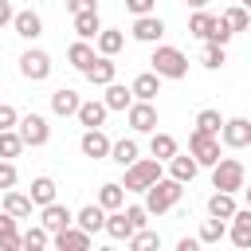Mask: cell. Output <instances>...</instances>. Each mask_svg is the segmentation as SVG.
<instances>
[{
    "mask_svg": "<svg viewBox=\"0 0 251 251\" xmlns=\"http://www.w3.org/2000/svg\"><path fill=\"white\" fill-rule=\"evenodd\" d=\"M12 27H16V35L27 39V43L43 35V20H39V12H31V8H20V12L12 16Z\"/></svg>",
    "mask_w": 251,
    "mask_h": 251,
    "instance_id": "cell-14",
    "label": "cell"
},
{
    "mask_svg": "<svg viewBox=\"0 0 251 251\" xmlns=\"http://www.w3.org/2000/svg\"><path fill=\"white\" fill-rule=\"evenodd\" d=\"M110 137L102 133V126H94V129H86L82 137H78V149H82V157H90V161H106L110 157Z\"/></svg>",
    "mask_w": 251,
    "mask_h": 251,
    "instance_id": "cell-11",
    "label": "cell"
},
{
    "mask_svg": "<svg viewBox=\"0 0 251 251\" xmlns=\"http://www.w3.org/2000/svg\"><path fill=\"white\" fill-rule=\"evenodd\" d=\"M137 43H161V35H165V20L157 16V12H149V16H133V31H129Z\"/></svg>",
    "mask_w": 251,
    "mask_h": 251,
    "instance_id": "cell-10",
    "label": "cell"
},
{
    "mask_svg": "<svg viewBox=\"0 0 251 251\" xmlns=\"http://www.w3.org/2000/svg\"><path fill=\"white\" fill-rule=\"evenodd\" d=\"M51 243H55L59 251H86V247H90V231H82L78 224H71V227H63V231H55Z\"/></svg>",
    "mask_w": 251,
    "mask_h": 251,
    "instance_id": "cell-16",
    "label": "cell"
},
{
    "mask_svg": "<svg viewBox=\"0 0 251 251\" xmlns=\"http://www.w3.org/2000/svg\"><path fill=\"white\" fill-rule=\"evenodd\" d=\"M98 204H102L106 212H114V208H122V204H126V188H122L118 180H106V184L98 188Z\"/></svg>",
    "mask_w": 251,
    "mask_h": 251,
    "instance_id": "cell-33",
    "label": "cell"
},
{
    "mask_svg": "<svg viewBox=\"0 0 251 251\" xmlns=\"http://www.w3.org/2000/svg\"><path fill=\"white\" fill-rule=\"evenodd\" d=\"M196 247H200V239H180L176 243V251H196Z\"/></svg>",
    "mask_w": 251,
    "mask_h": 251,
    "instance_id": "cell-49",
    "label": "cell"
},
{
    "mask_svg": "<svg viewBox=\"0 0 251 251\" xmlns=\"http://www.w3.org/2000/svg\"><path fill=\"white\" fill-rule=\"evenodd\" d=\"M27 145H24V137H20V129H0V157L4 161H12V157H20Z\"/></svg>",
    "mask_w": 251,
    "mask_h": 251,
    "instance_id": "cell-35",
    "label": "cell"
},
{
    "mask_svg": "<svg viewBox=\"0 0 251 251\" xmlns=\"http://www.w3.org/2000/svg\"><path fill=\"white\" fill-rule=\"evenodd\" d=\"M239 192H243V200H247V208H251V184H243Z\"/></svg>",
    "mask_w": 251,
    "mask_h": 251,
    "instance_id": "cell-50",
    "label": "cell"
},
{
    "mask_svg": "<svg viewBox=\"0 0 251 251\" xmlns=\"http://www.w3.org/2000/svg\"><path fill=\"white\" fill-rule=\"evenodd\" d=\"M106 102L102 98H86V102H78V110H75V118H78V126H86V129H94V126H106Z\"/></svg>",
    "mask_w": 251,
    "mask_h": 251,
    "instance_id": "cell-17",
    "label": "cell"
},
{
    "mask_svg": "<svg viewBox=\"0 0 251 251\" xmlns=\"http://www.w3.org/2000/svg\"><path fill=\"white\" fill-rule=\"evenodd\" d=\"M184 4H188V8H204L208 0H184Z\"/></svg>",
    "mask_w": 251,
    "mask_h": 251,
    "instance_id": "cell-51",
    "label": "cell"
},
{
    "mask_svg": "<svg viewBox=\"0 0 251 251\" xmlns=\"http://www.w3.org/2000/svg\"><path fill=\"white\" fill-rule=\"evenodd\" d=\"M137 153H141V149H137V141H133V137H122V141H114V145H110V161H118L122 169H126V165H133V161H137Z\"/></svg>",
    "mask_w": 251,
    "mask_h": 251,
    "instance_id": "cell-32",
    "label": "cell"
},
{
    "mask_svg": "<svg viewBox=\"0 0 251 251\" xmlns=\"http://www.w3.org/2000/svg\"><path fill=\"white\" fill-rule=\"evenodd\" d=\"M16 129H20L24 145H31V149H39V145H47V141H51V126H47V118H43V114H24V118L16 122Z\"/></svg>",
    "mask_w": 251,
    "mask_h": 251,
    "instance_id": "cell-6",
    "label": "cell"
},
{
    "mask_svg": "<svg viewBox=\"0 0 251 251\" xmlns=\"http://www.w3.org/2000/svg\"><path fill=\"white\" fill-rule=\"evenodd\" d=\"M126 8L133 16H149V12H157V0H126Z\"/></svg>",
    "mask_w": 251,
    "mask_h": 251,
    "instance_id": "cell-44",
    "label": "cell"
},
{
    "mask_svg": "<svg viewBox=\"0 0 251 251\" xmlns=\"http://www.w3.org/2000/svg\"><path fill=\"white\" fill-rule=\"evenodd\" d=\"M227 63V51L220 47V43H208L204 39V51H200V67H208V71H220Z\"/></svg>",
    "mask_w": 251,
    "mask_h": 251,
    "instance_id": "cell-37",
    "label": "cell"
},
{
    "mask_svg": "<svg viewBox=\"0 0 251 251\" xmlns=\"http://www.w3.org/2000/svg\"><path fill=\"white\" fill-rule=\"evenodd\" d=\"M20 247H24L20 231H16V235H4V239H0V251H20Z\"/></svg>",
    "mask_w": 251,
    "mask_h": 251,
    "instance_id": "cell-47",
    "label": "cell"
},
{
    "mask_svg": "<svg viewBox=\"0 0 251 251\" xmlns=\"http://www.w3.org/2000/svg\"><path fill=\"white\" fill-rule=\"evenodd\" d=\"M235 208H239V204H235V192H220V188H216V192L208 196V216L231 220V216H235Z\"/></svg>",
    "mask_w": 251,
    "mask_h": 251,
    "instance_id": "cell-24",
    "label": "cell"
},
{
    "mask_svg": "<svg viewBox=\"0 0 251 251\" xmlns=\"http://www.w3.org/2000/svg\"><path fill=\"white\" fill-rule=\"evenodd\" d=\"M20 75H24L27 82H43V78L51 75V55L39 51V47H27V51L20 55Z\"/></svg>",
    "mask_w": 251,
    "mask_h": 251,
    "instance_id": "cell-7",
    "label": "cell"
},
{
    "mask_svg": "<svg viewBox=\"0 0 251 251\" xmlns=\"http://www.w3.org/2000/svg\"><path fill=\"white\" fill-rule=\"evenodd\" d=\"M102 102H106V110H129V102H133V90H129V86H122V82H106V94H102Z\"/></svg>",
    "mask_w": 251,
    "mask_h": 251,
    "instance_id": "cell-27",
    "label": "cell"
},
{
    "mask_svg": "<svg viewBox=\"0 0 251 251\" xmlns=\"http://www.w3.org/2000/svg\"><path fill=\"white\" fill-rule=\"evenodd\" d=\"M12 16H16L12 0H0V27H4V24H12Z\"/></svg>",
    "mask_w": 251,
    "mask_h": 251,
    "instance_id": "cell-48",
    "label": "cell"
},
{
    "mask_svg": "<svg viewBox=\"0 0 251 251\" xmlns=\"http://www.w3.org/2000/svg\"><path fill=\"white\" fill-rule=\"evenodd\" d=\"M149 71H157L161 78H184L188 75V55L180 47H169V43H153V55H149Z\"/></svg>",
    "mask_w": 251,
    "mask_h": 251,
    "instance_id": "cell-2",
    "label": "cell"
},
{
    "mask_svg": "<svg viewBox=\"0 0 251 251\" xmlns=\"http://www.w3.org/2000/svg\"><path fill=\"white\" fill-rule=\"evenodd\" d=\"M71 20H75V31H78V39H94V35L102 31V20H98V8H90V12H75Z\"/></svg>",
    "mask_w": 251,
    "mask_h": 251,
    "instance_id": "cell-26",
    "label": "cell"
},
{
    "mask_svg": "<svg viewBox=\"0 0 251 251\" xmlns=\"http://www.w3.org/2000/svg\"><path fill=\"white\" fill-rule=\"evenodd\" d=\"M129 90H133V98H141V102H157V94H161V75H157V71H141V75L129 82Z\"/></svg>",
    "mask_w": 251,
    "mask_h": 251,
    "instance_id": "cell-18",
    "label": "cell"
},
{
    "mask_svg": "<svg viewBox=\"0 0 251 251\" xmlns=\"http://www.w3.org/2000/svg\"><path fill=\"white\" fill-rule=\"evenodd\" d=\"M122 47H126V31H118V27H102L94 35V51L98 55H118Z\"/></svg>",
    "mask_w": 251,
    "mask_h": 251,
    "instance_id": "cell-22",
    "label": "cell"
},
{
    "mask_svg": "<svg viewBox=\"0 0 251 251\" xmlns=\"http://www.w3.org/2000/svg\"><path fill=\"white\" fill-rule=\"evenodd\" d=\"M16 180H20V173H16V165L0 157V192H8V188H16Z\"/></svg>",
    "mask_w": 251,
    "mask_h": 251,
    "instance_id": "cell-42",
    "label": "cell"
},
{
    "mask_svg": "<svg viewBox=\"0 0 251 251\" xmlns=\"http://www.w3.org/2000/svg\"><path fill=\"white\" fill-rule=\"evenodd\" d=\"M188 153L196 157L200 169H204V165L212 169V165L220 161V137H216V133H204V129H192V133H188Z\"/></svg>",
    "mask_w": 251,
    "mask_h": 251,
    "instance_id": "cell-5",
    "label": "cell"
},
{
    "mask_svg": "<svg viewBox=\"0 0 251 251\" xmlns=\"http://www.w3.org/2000/svg\"><path fill=\"white\" fill-rule=\"evenodd\" d=\"M231 35H235V31H231V27H227V24L216 16V24H212V31H208V43H220V47H227V43H231Z\"/></svg>",
    "mask_w": 251,
    "mask_h": 251,
    "instance_id": "cell-41",
    "label": "cell"
},
{
    "mask_svg": "<svg viewBox=\"0 0 251 251\" xmlns=\"http://www.w3.org/2000/svg\"><path fill=\"white\" fill-rule=\"evenodd\" d=\"M110 239H129L133 235V224H129V216H126V208H114L110 216H106V227H102Z\"/></svg>",
    "mask_w": 251,
    "mask_h": 251,
    "instance_id": "cell-25",
    "label": "cell"
},
{
    "mask_svg": "<svg viewBox=\"0 0 251 251\" xmlns=\"http://www.w3.org/2000/svg\"><path fill=\"white\" fill-rule=\"evenodd\" d=\"M75 224H78L82 231H90V235H94V231H102V227H106V208L94 200V204H86V208H78V212H75Z\"/></svg>",
    "mask_w": 251,
    "mask_h": 251,
    "instance_id": "cell-20",
    "label": "cell"
},
{
    "mask_svg": "<svg viewBox=\"0 0 251 251\" xmlns=\"http://www.w3.org/2000/svg\"><path fill=\"white\" fill-rule=\"evenodd\" d=\"M90 8H98V0H67V12L75 16V12H90Z\"/></svg>",
    "mask_w": 251,
    "mask_h": 251,
    "instance_id": "cell-46",
    "label": "cell"
},
{
    "mask_svg": "<svg viewBox=\"0 0 251 251\" xmlns=\"http://www.w3.org/2000/svg\"><path fill=\"white\" fill-rule=\"evenodd\" d=\"M247 184V169H243V161H235V157H220L216 165H212V188H220V192H239Z\"/></svg>",
    "mask_w": 251,
    "mask_h": 251,
    "instance_id": "cell-4",
    "label": "cell"
},
{
    "mask_svg": "<svg viewBox=\"0 0 251 251\" xmlns=\"http://www.w3.org/2000/svg\"><path fill=\"white\" fill-rule=\"evenodd\" d=\"M220 141H224L227 149H247V145H251V122H247V118H224Z\"/></svg>",
    "mask_w": 251,
    "mask_h": 251,
    "instance_id": "cell-9",
    "label": "cell"
},
{
    "mask_svg": "<svg viewBox=\"0 0 251 251\" xmlns=\"http://www.w3.org/2000/svg\"><path fill=\"white\" fill-rule=\"evenodd\" d=\"M78 90H71V86H59L55 94H51V114H59V118H75V110H78Z\"/></svg>",
    "mask_w": 251,
    "mask_h": 251,
    "instance_id": "cell-21",
    "label": "cell"
},
{
    "mask_svg": "<svg viewBox=\"0 0 251 251\" xmlns=\"http://www.w3.org/2000/svg\"><path fill=\"white\" fill-rule=\"evenodd\" d=\"M94 86H106V82H114V75H118V63H114V55H98L86 71H82Z\"/></svg>",
    "mask_w": 251,
    "mask_h": 251,
    "instance_id": "cell-19",
    "label": "cell"
},
{
    "mask_svg": "<svg viewBox=\"0 0 251 251\" xmlns=\"http://www.w3.org/2000/svg\"><path fill=\"white\" fill-rule=\"evenodd\" d=\"M227 239L235 247H251V208H235V216L227 220Z\"/></svg>",
    "mask_w": 251,
    "mask_h": 251,
    "instance_id": "cell-13",
    "label": "cell"
},
{
    "mask_svg": "<svg viewBox=\"0 0 251 251\" xmlns=\"http://www.w3.org/2000/svg\"><path fill=\"white\" fill-rule=\"evenodd\" d=\"M220 126H224L220 110H212V106H208V110H200V114H196V129H204V133H216V137H220Z\"/></svg>",
    "mask_w": 251,
    "mask_h": 251,
    "instance_id": "cell-40",
    "label": "cell"
},
{
    "mask_svg": "<svg viewBox=\"0 0 251 251\" xmlns=\"http://www.w3.org/2000/svg\"><path fill=\"white\" fill-rule=\"evenodd\" d=\"M27 196H31V204H35V208H43V204H51V200L59 196V188H55V180H51V176H35Z\"/></svg>",
    "mask_w": 251,
    "mask_h": 251,
    "instance_id": "cell-29",
    "label": "cell"
},
{
    "mask_svg": "<svg viewBox=\"0 0 251 251\" xmlns=\"http://www.w3.org/2000/svg\"><path fill=\"white\" fill-rule=\"evenodd\" d=\"M16 122H20V114H16V106H8V102H0V129H16Z\"/></svg>",
    "mask_w": 251,
    "mask_h": 251,
    "instance_id": "cell-43",
    "label": "cell"
},
{
    "mask_svg": "<svg viewBox=\"0 0 251 251\" xmlns=\"http://www.w3.org/2000/svg\"><path fill=\"white\" fill-rule=\"evenodd\" d=\"M149 153L165 165V161H169L173 153H180V149H176V137H173V133H157V129H153V137H149Z\"/></svg>",
    "mask_w": 251,
    "mask_h": 251,
    "instance_id": "cell-28",
    "label": "cell"
},
{
    "mask_svg": "<svg viewBox=\"0 0 251 251\" xmlns=\"http://www.w3.org/2000/svg\"><path fill=\"white\" fill-rule=\"evenodd\" d=\"M212 24H216V16H212V12H204V8H192V16H188V35H196V39H208Z\"/></svg>",
    "mask_w": 251,
    "mask_h": 251,
    "instance_id": "cell-34",
    "label": "cell"
},
{
    "mask_svg": "<svg viewBox=\"0 0 251 251\" xmlns=\"http://www.w3.org/2000/svg\"><path fill=\"white\" fill-rule=\"evenodd\" d=\"M31 208H35V204H31V196H24V192H16V188H8V192H4V212H12L16 220H27V216H31Z\"/></svg>",
    "mask_w": 251,
    "mask_h": 251,
    "instance_id": "cell-30",
    "label": "cell"
},
{
    "mask_svg": "<svg viewBox=\"0 0 251 251\" xmlns=\"http://www.w3.org/2000/svg\"><path fill=\"white\" fill-rule=\"evenodd\" d=\"M94 59H98V51H94V47H90L86 39H75V43L67 47V63H71L75 71H86V67L94 63Z\"/></svg>",
    "mask_w": 251,
    "mask_h": 251,
    "instance_id": "cell-23",
    "label": "cell"
},
{
    "mask_svg": "<svg viewBox=\"0 0 251 251\" xmlns=\"http://www.w3.org/2000/svg\"><path fill=\"white\" fill-rule=\"evenodd\" d=\"M239 4H243V8H247V12H251V0H239Z\"/></svg>",
    "mask_w": 251,
    "mask_h": 251,
    "instance_id": "cell-52",
    "label": "cell"
},
{
    "mask_svg": "<svg viewBox=\"0 0 251 251\" xmlns=\"http://www.w3.org/2000/svg\"><path fill=\"white\" fill-rule=\"evenodd\" d=\"M4 235H16V216L12 212H0V239Z\"/></svg>",
    "mask_w": 251,
    "mask_h": 251,
    "instance_id": "cell-45",
    "label": "cell"
},
{
    "mask_svg": "<svg viewBox=\"0 0 251 251\" xmlns=\"http://www.w3.org/2000/svg\"><path fill=\"white\" fill-rule=\"evenodd\" d=\"M165 165H169V176H173V180H180V184H192V180H196V173H200V165H196V157H192V153H173Z\"/></svg>",
    "mask_w": 251,
    "mask_h": 251,
    "instance_id": "cell-15",
    "label": "cell"
},
{
    "mask_svg": "<svg viewBox=\"0 0 251 251\" xmlns=\"http://www.w3.org/2000/svg\"><path fill=\"white\" fill-rule=\"evenodd\" d=\"M196 239H200V243H220V239H227V220H220V216H208V220L200 224Z\"/></svg>",
    "mask_w": 251,
    "mask_h": 251,
    "instance_id": "cell-31",
    "label": "cell"
},
{
    "mask_svg": "<svg viewBox=\"0 0 251 251\" xmlns=\"http://www.w3.org/2000/svg\"><path fill=\"white\" fill-rule=\"evenodd\" d=\"M126 118H129V129H133V133H153V129H157V106H153V102L133 98L129 110H126Z\"/></svg>",
    "mask_w": 251,
    "mask_h": 251,
    "instance_id": "cell-8",
    "label": "cell"
},
{
    "mask_svg": "<svg viewBox=\"0 0 251 251\" xmlns=\"http://www.w3.org/2000/svg\"><path fill=\"white\" fill-rule=\"evenodd\" d=\"M39 224L55 235V231H63V227H71V224H75V212H71L67 204L51 200V204H43V208H39Z\"/></svg>",
    "mask_w": 251,
    "mask_h": 251,
    "instance_id": "cell-12",
    "label": "cell"
},
{
    "mask_svg": "<svg viewBox=\"0 0 251 251\" xmlns=\"http://www.w3.org/2000/svg\"><path fill=\"white\" fill-rule=\"evenodd\" d=\"M153 180H161V161H157V157H137L133 165H126L122 188H126V192H145Z\"/></svg>",
    "mask_w": 251,
    "mask_h": 251,
    "instance_id": "cell-3",
    "label": "cell"
},
{
    "mask_svg": "<svg viewBox=\"0 0 251 251\" xmlns=\"http://www.w3.org/2000/svg\"><path fill=\"white\" fill-rule=\"evenodd\" d=\"M126 243H129L133 251H153V247H161V235H157V231H149V227H137Z\"/></svg>",
    "mask_w": 251,
    "mask_h": 251,
    "instance_id": "cell-39",
    "label": "cell"
},
{
    "mask_svg": "<svg viewBox=\"0 0 251 251\" xmlns=\"http://www.w3.org/2000/svg\"><path fill=\"white\" fill-rule=\"evenodd\" d=\"M220 20H224L231 31H247V27H251V12H247L243 4H231L227 12H220Z\"/></svg>",
    "mask_w": 251,
    "mask_h": 251,
    "instance_id": "cell-36",
    "label": "cell"
},
{
    "mask_svg": "<svg viewBox=\"0 0 251 251\" xmlns=\"http://www.w3.org/2000/svg\"><path fill=\"white\" fill-rule=\"evenodd\" d=\"M20 239H24V247H27V251H43V247L51 243V231H47L43 224H35V227H27Z\"/></svg>",
    "mask_w": 251,
    "mask_h": 251,
    "instance_id": "cell-38",
    "label": "cell"
},
{
    "mask_svg": "<svg viewBox=\"0 0 251 251\" xmlns=\"http://www.w3.org/2000/svg\"><path fill=\"white\" fill-rule=\"evenodd\" d=\"M180 192H184V184L180 180H173V176H161V180H153L141 196H145V212L149 216H165L169 208H176L180 204Z\"/></svg>",
    "mask_w": 251,
    "mask_h": 251,
    "instance_id": "cell-1",
    "label": "cell"
}]
</instances>
